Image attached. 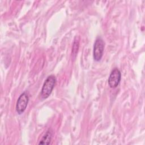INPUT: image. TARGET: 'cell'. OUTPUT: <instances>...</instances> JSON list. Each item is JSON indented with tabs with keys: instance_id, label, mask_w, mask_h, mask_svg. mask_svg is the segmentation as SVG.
<instances>
[{
	"instance_id": "1",
	"label": "cell",
	"mask_w": 145,
	"mask_h": 145,
	"mask_svg": "<svg viewBox=\"0 0 145 145\" xmlns=\"http://www.w3.org/2000/svg\"><path fill=\"white\" fill-rule=\"evenodd\" d=\"M56 82V78L54 75H51L48 76L45 80L41 92V95L42 99L48 98L51 94Z\"/></svg>"
},
{
	"instance_id": "2",
	"label": "cell",
	"mask_w": 145,
	"mask_h": 145,
	"mask_svg": "<svg viewBox=\"0 0 145 145\" xmlns=\"http://www.w3.org/2000/svg\"><path fill=\"white\" fill-rule=\"evenodd\" d=\"M105 43L101 37H98L96 38L93 46V56L95 61H100L103 56Z\"/></svg>"
},
{
	"instance_id": "3",
	"label": "cell",
	"mask_w": 145,
	"mask_h": 145,
	"mask_svg": "<svg viewBox=\"0 0 145 145\" xmlns=\"http://www.w3.org/2000/svg\"><path fill=\"white\" fill-rule=\"evenodd\" d=\"M29 101V96L27 92H24L19 97L16 105V110L17 113L19 114L23 113L25 110L27 104Z\"/></svg>"
},
{
	"instance_id": "4",
	"label": "cell",
	"mask_w": 145,
	"mask_h": 145,
	"mask_svg": "<svg viewBox=\"0 0 145 145\" xmlns=\"http://www.w3.org/2000/svg\"><path fill=\"white\" fill-rule=\"evenodd\" d=\"M121 79V74L118 68H114L110 74L108 78V84L112 88L118 86Z\"/></svg>"
},
{
	"instance_id": "5",
	"label": "cell",
	"mask_w": 145,
	"mask_h": 145,
	"mask_svg": "<svg viewBox=\"0 0 145 145\" xmlns=\"http://www.w3.org/2000/svg\"><path fill=\"white\" fill-rule=\"evenodd\" d=\"M52 133L49 130H48L45 134L42 137L41 140L39 142V144H49L50 143V141L52 140Z\"/></svg>"
}]
</instances>
